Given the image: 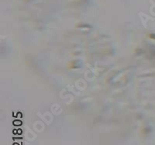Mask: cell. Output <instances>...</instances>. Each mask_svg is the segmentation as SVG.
Instances as JSON below:
<instances>
[]
</instances>
